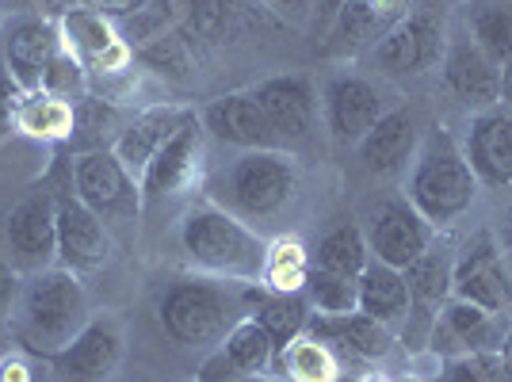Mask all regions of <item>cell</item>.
Instances as JSON below:
<instances>
[{
  "mask_svg": "<svg viewBox=\"0 0 512 382\" xmlns=\"http://www.w3.org/2000/svg\"><path fill=\"white\" fill-rule=\"evenodd\" d=\"M88 321H92V302H88L85 283L62 264L23 279L8 306L12 340L20 344V352L46 363L62 348H69Z\"/></svg>",
  "mask_w": 512,
  "mask_h": 382,
  "instance_id": "cell-1",
  "label": "cell"
},
{
  "mask_svg": "<svg viewBox=\"0 0 512 382\" xmlns=\"http://www.w3.org/2000/svg\"><path fill=\"white\" fill-rule=\"evenodd\" d=\"M180 253L199 276L222 283H260L268 241L249 222L222 211L218 203H199L180 222Z\"/></svg>",
  "mask_w": 512,
  "mask_h": 382,
  "instance_id": "cell-2",
  "label": "cell"
},
{
  "mask_svg": "<svg viewBox=\"0 0 512 382\" xmlns=\"http://www.w3.org/2000/svg\"><path fill=\"white\" fill-rule=\"evenodd\" d=\"M478 176L467 153L455 146L444 127H436L413 153V169L406 180V199L417 207L432 230H448L478 199Z\"/></svg>",
  "mask_w": 512,
  "mask_h": 382,
  "instance_id": "cell-3",
  "label": "cell"
},
{
  "mask_svg": "<svg viewBox=\"0 0 512 382\" xmlns=\"http://www.w3.org/2000/svg\"><path fill=\"white\" fill-rule=\"evenodd\" d=\"M299 195V165L287 149H249L211 184V203L237 214L241 222H272Z\"/></svg>",
  "mask_w": 512,
  "mask_h": 382,
  "instance_id": "cell-4",
  "label": "cell"
},
{
  "mask_svg": "<svg viewBox=\"0 0 512 382\" xmlns=\"http://www.w3.org/2000/svg\"><path fill=\"white\" fill-rule=\"evenodd\" d=\"M237 318H245L241 295L211 276L180 279L157 302V321L165 337L192 352H214Z\"/></svg>",
  "mask_w": 512,
  "mask_h": 382,
  "instance_id": "cell-5",
  "label": "cell"
},
{
  "mask_svg": "<svg viewBox=\"0 0 512 382\" xmlns=\"http://www.w3.org/2000/svg\"><path fill=\"white\" fill-rule=\"evenodd\" d=\"M4 264L20 279L58 268V199L31 195L4 218Z\"/></svg>",
  "mask_w": 512,
  "mask_h": 382,
  "instance_id": "cell-6",
  "label": "cell"
},
{
  "mask_svg": "<svg viewBox=\"0 0 512 382\" xmlns=\"http://www.w3.org/2000/svg\"><path fill=\"white\" fill-rule=\"evenodd\" d=\"M73 195L104 222L142 211V188L127 165L107 149H85L73 157Z\"/></svg>",
  "mask_w": 512,
  "mask_h": 382,
  "instance_id": "cell-7",
  "label": "cell"
},
{
  "mask_svg": "<svg viewBox=\"0 0 512 382\" xmlns=\"http://www.w3.org/2000/svg\"><path fill=\"white\" fill-rule=\"evenodd\" d=\"M451 298L474 302V306L493 310V314H509L512 310V276L493 234H474L455 253Z\"/></svg>",
  "mask_w": 512,
  "mask_h": 382,
  "instance_id": "cell-8",
  "label": "cell"
},
{
  "mask_svg": "<svg viewBox=\"0 0 512 382\" xmlns=\"http://www.w3.org/2000/svg\"><path fill=\"white\" fill-rule=\"evenodd\" d=\"M58 31H62L65 50L77 58V62L92 73H104V77H119L134 69V50L123 39L119 23L107 20L104 12H92V8H62L58 12Z\"/></svg>",
  "mask_w": 512,
  "mask_h": 382,
  "instance_id": "cell-9",
  "label": "cell"
},
{
  "mask_svg": "<svg viewBox=\"0 0 512 382\" xmlns=\"http://www.w3.org/2000/svg\"><path fill=\"white\" fill-rule=\"evenodd\" d=\"M127 356V333L115 314H92L85 329L62 348L50 367L62 382H107Z\"/></svg>",
  "mask_w": 512,
  "mask_h": 382,
  "instance_id": "cell-10",
  "label": "cell"
},
{
  "mask_svg": "<svg viewBox=\"0 0 512 382\" xmlns=\"http://www.w3.org/2000/svg\"><path fill=\"white\" fill-rule=\"evenodd\" d=\"M203 123L199 115H188L176 134L161 146V153L150 161V169L142 172L138 188H142V207L146 203H161V199H172V195H184L188 188L199 184L203 176Z\"/></svg>",
  "mask_w": 512,
  "mask_h": 382,
  "instance_id": "cell-11",
  "label": "cell"
},
{
  "mask_svg": "<svg viewBox=\"0 0 512 382\" xmlns=\"http://www.w3.org/2000/svg\"><path fill=\"white\" fill-rule=\"evenodd\" d=\"M363 234H367L371 260L390 264V268H409L436 241V230L417 214V207L409 199H386V203H379L371 211V218H367Z\"/></svg>",
  "mask_w": 512,
  "mask_h": 382,
  "instance_id": "cell-12",
  "label": "cell"
},
{
  "mask_svg": "<svg viewBox=\"0 0 512 382\" xmlns=\"http://www.w3.org/2000/svg\"><path fill=\"white\" fill-rule=\"evenodd\" d=\"M58 50H62V31L50 16H8L0 23V65L27 92L43 88L46 65Z\"/></svg>",
  "mask_w": 512,
  "mask_h": 382,
  "instance_id": "cell-13",
  "label": "cell"
},
{
  "mask_svg": "<svg viewBox=\"0 0 512 382\" xmlns=\"http://www.w3.org/2000/svg\"><path fill=\"white\" fill-rule=\"evenodd\" d=\"M413 12V0H344L325 27V50L371 54Z\"/></svg>",
  "mask_w": 512,
  "mask_h": 382,
  "instance_id": "cell-14",
  "label": "cell"
},
{
  "mask_svg": "<svg viewBox=\"0 0 512 382\" xmlns=\"http://www.w3.org/2000/svg\"><path fill=\"white\" fill-rule=\"evenodd\" d=\"M444 50H448L444 27L436 20H428V16L409 12L406 20L371 50V62L379 65L383 73H390V77H421V73L444 62Z\"/></svg>",
  "mask_w": 512,
  "mask_h": 382,
  "instance_id": "cell-15",
  "label": "cell"
},
{
  "mask_svg": "<svg viewBox=\"0 0 512 382\" xmlns=\"http://www.w3.org/2000/svg\"><path fill=\"white\" fill-rule=\"evenodd\" d=\"M505 314H493V310H482L474 302H463V298H448L440 318L432 325V337L428 344L444 356V360H455V356H470V352H501V340H505Z\"/></svg>",
  "mask_w": 512,
  "mask_h": 382,
  "instance_id": "cell-16",
  "label": "cell"
},
{
  "mask_svg": "<svg viewBox=\"0 0 512 382\" xmlns=\"http://www.w3.org/2000/svg\"><path fill=\"white\" fill-rule=\"evenodd\" d=\"M383 111L386 107L379 88L363 77L341 73L321 88V119H325V130L333 134V142H341V146H356L363 134L383 119Z\"/></svg>",
  "mask_w": 512,
  "mask_h": 382,
  "instance_id": "cell-17",
  "label": "cell"
},
{
  "mask_svg": "<svg viewBox=\"0 0 512 382\" xmlns=\"http://www.w3.org/2000/svg\"><path fill=\"white\" fill-rule=\"evenodd\" d=\"M199 123L222 146H237L241 153L249 149H283L268 115L256 104L253 88L249 92H222L199 111Z\"/></svg>",
  "mask_w": 512,
  "mask_h": 382,
  "instance_id": "cell-18",
  "label": "cell"
},
{
  "mask_svg": "<svg viewBox=\"0 0 512 382\" xmlns=\"http://www.w3.org/2000/svg\"><path fill=\"white\" fill-rule=\"evenodd\" d=\"M115 253V241L107 222L73 195L58 203V264L73 276L100 272Z\"/></svg>",
  "mask_w": 512,
  "mask_h": 382,
  "instance_id": "cell-19",
  "label": "cell"
},
{
  "mask_svg": "<svg viewBox=\"0 0 512 382\" xmlns=\"http://www.w3.org/2000/svg\"><path fill=\"white\" fill-rule=\"evenodd\" d=\"M276 337L253 318L234 321V329L222 337V344L214 348V356L203 367V382H234L245 375H272V363H276Z\"/></svg>",
  "mask_w": 512,
  "mask_h": 382,
  "instance_id": "cell-20",
  "label": "cell"
},
{
  "mask_svg": "<svg viewBox=\"0 0 512 382\" xmlns=\"http://www.w3.org/2000/svg\"><path fill=\"white\" fill-rule=\"evenodd\" d=\"M463 153H467L478 184L493 191L512 188V107L493 104L478 111L470 119Z\"/></svg>",
  "mask_w": 512,
  "mask_h": 382,
  "instance_id": "cell-21",
  "label": "cell"
},
{
  "mask_svg": "<svg viewBox=\"0 0 512 382\" xmlns=\"http://www.w3.org/2000/svg\"><path fill=\"white\" fill-rule=\"evenodd\" d=\"M256 104L260 111L268 115V123L276 130L279 146L283 142H299L306 138L314 123H318V111H321V100L314 85L299 77V73H283V77H268V81H260L253 88Z\"/></svg>",
  "mask_w": 512,
  "mask_h": 382,
  "instance_id": "cell-22",
  "label": "cell"
},
{
  "mask_svg": "<svg viewBox=\"0 0 512 382\" xmlns=\"http://www.w3.org/2000/svg\"><path fill=\"white\" fill-rule=\"evenodd\" d=\"M440 73H444V85L467 107L486 111V107L501 104V65H493L470 35L448 39Z\"/></svg>",
  "mask_w": 512,
  "mask_h": 382,
  "instance_id": "cell-23",
  "label": "cell"
},
{
  "mask_svg": "<svg viewBox=\"0 0 512 382\" xmlns=\"http://www.w3.org/2000/svg\"><path fill=\"white\" fill-rule=\"evenodd\" d=\"M192 111H184V107L176 104H153L146 111H138L134 119H127L119 134H115V142H111V153L127 165V172L134 180H142V172L150 169V161L161 153V146L169 142L176 127L188 119Z\"/></svg>",
  "mask_w": 512,
  "mask_h": 382,
  "instance_id": "cell-24",
  "label": "cell"
},
{
  "mask_svg": "<svg viewBox=\"0 0 512 382\" xmlns=\"http://www.w3.org/2000/svg\"><path fill=\"white\" fill-rule=\"evenodd\" d=\"M417 146H421L417 115L409 107H390V111H383V119L356 142V153H360L363 169L386 176V172H398L406 161H413Z\"/></svg>",
  "mask_w": 512,
  "mask_h": 382,
  "instance_id": "cell-25",
  "label": "cell"
},
{
  "mask_svg": "<svg viewBox=\"0 0 512 382\" xmlns=\"http://www.w3.org/2000/svg\"><path fill=\"white\" fill-rule=\"evenodd\" d=\"M272 375L283 382H337L341 379V352L306 329L276 348Z\"/></svg>",
  "mask_w": 512,
  "mask_h": 382,
  "instance_id": "cell-26",
  "label": "cell"
},
{
  "mask_svg": "<svg viewBox=\"0 0 512 382\" xmlns=\"http://www.w3.org/2000/svg\"><path fill=\"white\" fill-rule=\"evenodd\" d=\"M314 337H321L325 344L341 348V352H352L360 360H383L394 344V329L379 325L375 318L367 314H344V318H318L310 314V325H306Z\"/></svg>",
  "mask_w": 512,
  "mask_h": 382,
  "instance_id": "cell-27",
  "label": "cell"
},
{
  "mask_svg": "<svg viewBox=\"0 0 512 382\" xmlns=\"http://www.w3.org/2000/svg\"><path fill=\"white\" fill-rule=\"evenodd\" d=\"M360 314L375 318L386 329H402L409 318V287L402 268L371 260L360 276Z\"/></svg>",
  "mask_w": 512,
  "mask_h": 382,
  "instance_id": "cell-28",
  "label": "cell"
},
{
  "mask_svg": "<svg viewBox=\"0 0 512 382\" xmlns=\"http://www.w3.org/2000/svg\"><path fill=\"white\" fill-rule=\"evenodd\" d=\"M241 302L253 306L249 314L276 337V344H287L291 337L306 333V325H310V302H306V295H276V291H264L260 283H249V291L241 295Z\"/></svg>",
  "mask_w": 512,
  "mask_h": 382,
  "instance_id": "cell-29",
  "label": "cell"
},
{
  "mask_svg": "<svg viewBox=\"0 0 512 382\" xmlns=\"http://www.w3.org/2000/svg\"><path fill=\"white\" fill-rule=\"evenodd\" d=\"M23 138L31 142H69L73 130H77V104L69 100H58L50 92H27V100L20 107V127H16Z\"/></svg>",
  "mask_w": 512,
  "mask_h": 382,
  "instance_id": "cell-30",
  "label": "cell"
},
{
  "mask_svg": "<svg viewBox=\"0 0 512 382\" xmlns=\"http://www.w3.org/2000/svg\"><path fill=\"white\" fill-rule=\"evenodd\" d=\"M310 253L299 237L283 234L276 241H268L264 253V268H260V287L276 291V295H302L306 279H310Z\"/></svg>",
  "mask_w": 512,
  "mask_h": 382,
  "instance_id": "cell-31",
  "label": "cell"
},
{
  "mask_svg": "<svg viewBox=\"0 0 512 382\" xmlns=\"http://www.w3.org/2000/svg\"><path fill=\"white\" fill-rule=\"evenodd\" d=\"M367 264H371L367 234H363L360 226H352V222L329 230V234L318 241V249H314V268H321V272H337V276L360 279Z\"/></svg>",
  "mask_w": 512,
  "mask_h": 382,
  "instance_id": "cell-32",
  "label": "cell"
},
{
  "mask_svg": "<svg viewBox=\"0 0 512 382\" xmlns=\"http://www.w3.org/2000/svg\"><path fill=\"white\" fill-rule=\"evenodd\" d=\"M302 295L310 302V314H318V318H344V314L360 310V279L310 268V279H306Z\"/></svg>",
  "mask_w": 512,
  "mask_h": 382,
  "instance_id": "cell-33",
  "label": "cell"
},
{
  "mask_svg": "<svg viewBox=\"0 0 512 382\" xmlns=\"http://www.w3.org/2000/svg\"><path fill=\"white\" fill-rule=\"evenodd\" d=\"M470 39L493 65H505L512 58V8L509 4H486L470 16Z\"/></svg>",
  "mask_w": 512,
  "mask_h": 382,
  "instance_id": "cell-34",
  "label": "cell"
},
{
  "mask_svg": "<svg viewBox=\"0 0 512 382\" xmlns=\"http://www.w3.org/2000/svg\"><path fill=\"white\" fill-rule=\"evenodd\" d=\"M39 92H50V96H58V100H69V104H81L88 96V69L69 50H62L50 58V65H46L43 73V88Z\"/></svg>",
  "mask_w": 512,
  "mask_h": 382,
  "instance_id": "cell-35",
  "label": "cell"
},
{
  "mask_svg": "<svg viewBox=\"0 0 512 382\" xmlns=\"http://www.w3.org/2000/svg\"><path fill=\"white\" fill-rule=\"evenodd\" d=\"M444 382H509L497 352H470L444 360Z\"/></svg>",
  "mask_w": 512,
  "mask_h": 382,
  "instance_id": "cell-36",
  "label": "cell"
},
{
  "mask_svg": "<svg viewBox=\"0 0 512 382\" xmlns=\"http://www.w3.org/2000/svg\"><path fill=\"white\" fill-rule=\"evenodd\" d=\"M27 100V88L0 65V142H8L12 134H20V107Z\"/></svg>",
  "mask_w": 512,
  "mask_h": 382,
  "instance_id": "cell-37",
  "label": "cell"
},
{
  "mask_svg": "<svg viewBox=\"0 0 512 382\" xmlns=\"http://www.w3.org/2000/svg\"><path fill=\"white\" fill-rule=\"evenodd\" d=\"M169 4L184 31L203 35V31H211L214 23H218V4L214 0H169Z\"/></svg>",
  "mask_w": 512,
  "mask_h": 382,
  "instance_id": "cell-38",
  "label": "cell"
},
{
  "mask_svg": "<svg viewBox=\"0 0 512 382\" xmlns=\"http://www.w3.org/2000/svg\"><path fill=\"white\" fill-rule=\"evenodd\" d=\"M150 0H62V8H92V12H104L107 20L123 23L127 16L142 12Z\"/></svg>",
  "mask_w": 512,
  "mask_h": 382,
  "instance_id": "cell-39",
  "label": "cell"
},
{
  "mask_svg": "<svg viewBox=\"0 0 512 382\" xmlns=\"http://www.w3.org/2000/svg\"><path fill=\"white\" fill-rule=\"evenodd\" d=\"M276 16H283V20H291V23H302V20H310L314 16V0H264Z\"/></svg>",
  "mask_w": 512,
  "mask_h": 382,
  "instance_id": "cell-40",
  "label": "cell"
},
{
  "mask_svg": "<svg viewBox=\"0 0 512 382\" xmlns=\"http://www.w3.org/2000/svg\"><path fill=\"white\" fill-rule=\"evenodd\" d=\"M0 382H31V363L27 352H12L0 360Z\"/></svg>",
  "mask_w": 512,
  "mask_h": 382,
  "instance_id": "cell-41",
  "label": "cell"
},
{
  "mask_svg": "<svg viewBox=\"0 0 512 382\" xmlns=\"http://www.w3.org/2000/svg\"><path fill=\"white\" fill-rule=\"evenodd\" d=\"M344 0H314V16L321 20V27H329V20L337 16V8H341Z\"/></svg>",
  "mask_w": 512,
  "mask_h": 382,
  "instance_id": "cell-42",
  "label": "cell"
},
{
  "mask_svg": "<svg viewBox=\"0 0 512 382\" xmlns=\"http://www.w3.org/2000/svg\"><path fill=\"white\" fill-rule=\"evenodd\" d=\"M501 104L512 107V58L501 65Z\"/></svg>",
  "mask_w": 512,
  "mask_h": 382,
  "instance_id": "cell-43",
  "label": "cell"
},
{
  "mask_svg": "<svg viewBox=\"0 0 512 382\" xmlns=\"http://www.w3.org/2000/svg\"><path fill=\"white\" fill-rule=\"evenodd\" d=\"M501 363H505V375H509V382H512V325L505 329V340H501Z\"/></svg>",
  "mask_w": 512,
  "mask_h": 382,
  "instance_id": "cell-44",
  "label": "cell"
},
{
  "mask_svg": "<svg viewBox=\"0 0 512 382\" xmlns=\"http://www.w3.org/2000/svg\"><path fill=\"white\" fill-rule=\"evenodd\" d=\"M501 256H505V264H509V276H512V222L505 226V237H501Z\"/></svg>",
  "mask_w": 512,
  "mask_h": 382,
  "instance_id": "cell-45",
  "label": "cell"
},
{
  "mask_svg": "<svg viewBox=\"0 0 512 382\" xmlns=\"http://www.w3.org/2000/svg\"><path fill=\"white\" fill-rule=\"evenodd\" d=\"M234 382H283L276 375H245V379H234Z\"/></svg>",
  "mask_w": 512,
  "mask_h": 382,
  "instance_id": "cell-46",
  "label": "cell"
},
{
  "mask_svg": "<svg viewBox=\"0 0 512 382\" xmlns=\"http://www.w3.org/2000/svg\"><path fill=\"white\" fill-rule=\"evenodd\" d=\"M367 382H394V379H390V375H371Z\"/></svg>",
  "mask_w": 512,
  "mask_h": 382,
  "instance_id": "cell-47",
  "label": "cell"
},
{
  "mask_svg": "<svg viewBox=\"0 0 512 382\" xmlns=\"http://www.w3.org/2000/svg\"><path fill=\"white\" fill-rule=\"evenodd\" d=\"M398 382H425V379H413V375H406V379H398Z\"/></svg>",
  "mask_w": 512,
  "mask_h": 382,
  "instance_id": "cell-48",
  "label": "cell"
}]
</instances>
